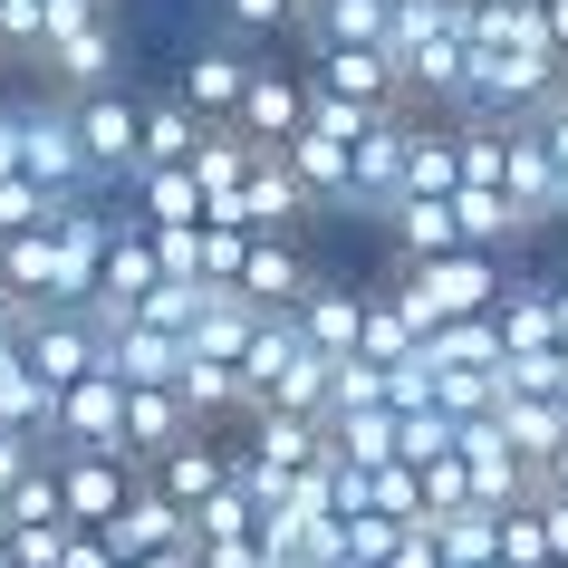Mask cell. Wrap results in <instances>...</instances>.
Here are the masks:
<instances>
[{"label":"cell","mask_w":568,"mask_h":568,"mask_svg":"<svg viewBox=\"0 0 568 568\" xmlns=\"http://www.w3.org/2000/svg\"><path fill=\"white\" fill-rule=\"evenodd\" d=\"M0 568H10V520H0Z\"/></svg>","instance_id":"36"},{"label":"cell","mask_w":568,"mask_h":568,"mask_svg":"<svg viewBox=\"0 0 568 568\" xmlns=\"http://www.w3.org/2000/svg\"><path fill=\"white\" fill-rule=\"evenodd\" d=\"M308 88H318V97H347V106H366V116H395V106H405V68H395V49L318 39V49H308Z\"/></svg>","instance_id":"5"},{"label":"cell","mask_w":568,"mask_h":568,"mask_svg":"<svg viewBox=\"0 0 568 568\" xmlns=\"http://www.w3.org/2000/svg\"><path fill=\"white\" fill-rule=\"evenodd\" d=\"M530 125H539V145H549V164H559V203H568V88L549 97V106H539Z\"/></svg>","instance_id":"26"},{"label":"cell","mask_w":568,"mask_h":568,"mask_svg":"<svg viewBox=\"0 0 568 568\" xmlns=\"http://www.w3.org/2000/svg\"><path fill=\"white\" fill-rule=\"evenodd\" d=\"M337 568H357V559H337Z\"/></svg>","instance_id":"37"},{"label":"cell","mask_w":568,"mask_h":568,"mask_svg":"<svg viewBox=\"0 0 568 568\" xmlns=\"http://www.w3.org/2000/svg\"><path fill=\"white\" fill-rule=\"evenodd\" d=\"M59 568H125V559H116V539H106V530H68Z\"/></svg>","instance_id":"27"},{"label":"cell","mask_w":568,"mask_h":568,"mask_svg":"<svg viewBox=\"0 0 568 568\" xmlns=\"http://www.w3.org/2000/svg\"><path fill=\"white\" fill-rule=\"evenodd\" d=\"M232 290H241L251 308H300L308 290H318V270H308L300 232H251V261H241Z\"/></svg>","instance_id":"9"},{"label":"cell","mask_w":568,"mask_h":568,"mask_svg":"<svg viewBox=\"0 0 568 568\" xmlns=\"http://www.w3.org/2000/svg\"><path fill=\"white\" fill-rule=\"evenodd\" d=\"M59 453H125V376L116 366L59 386Z\"/></svg>","instance_id":"8"},{"label":"cell","mask_w":568,"mask_h":568,"mask_svg":"<svg viewBox=\"0 0 568 568\" xmlns=\"http://www.w3.org/2000/svg\"><path fill=\"white\" fill-rule=\"evenodd\" d=\"M0 520H10V530H68V501H59V453H49V463H30V473L0 491Z\"/></svg>","instance_id":"21"},{"label":"cell","mask_w":568,"mask_h":568,"mask_svg":"<svg viewBox=\"0 0 568 568\" xmlns=\"http://www.w3.org/2000/svg\"><path fill=\"white\" fill-rule=\"evenodd\" d=\"M386 568H444V539H434V520H415V530L395 539V559Z\"/></svg>","instance_id":"28"},{"label":"cell","mask_w":568,"mask_h":568,"mask_svg":"<svg viewBox=\"0 0 568 568\" xmlns=\"http://www.w3.org/2000/svg\"><path fill=\"white\" fill-rule=\"evenodd\" d=\"M241 261H251V222H203V241H193V280H203V290H232Z\"/></svg>","instance_id":"23"},{"label":"cell","mask_w":568,"mask_h":568,"mask_svg":"<svg viewBox=\"0 0 568 568\" xmlns=\"http://www.w3.org/2000/svg\"><path fill=\"white\" fill-rule=\"evenodd\" d=\"M203 135H212V125L193 116L174 88L145 97V164H193V154H203ZM145 164H135V174H145Z\"/></svg>","instance_id":"19"},{"label":"cell","mask_w":568,"mask_h":568,"mask_svg":"<svg viewBox=\"0 0 568 568\" xmlns=\"http://www.w3.org/2000/svg\"><path fill=\"white\" fill-rule=\"evenodd\" d=\"M386 232H395V261H444V251H473V241H463L453 193H405V203L386 212Z\"/></svg>","instance_id":"16"},{"label":"cell","mask_w":568,"mask_h":568,"mask_svg":"<svg viewBox=\"0 0 568 568\" xmlns=\"http://www.w3.org/2000/svg\"><path fill=\"white\" fill-rule=\"evenodd\" d=\"M145 463L125 453H59V501H68V530H106L125 501H135Z\"/></svg>","instance_id":"7"},{"label":"cell","mask_w":568,"mask_h":568,"mask_svg":"<svg viewBox=\"0 0 568 568\" xmlns=\"http://www.w3.org/2000/svg\"><path fill=\"white\" fill-rule=\"evenodd\" d=\"M193 434H203V415L183 405V386H125V463H164Z\"/></svg>","instance_id":"12"},{"label":"cell","mask_w":568,"mask_h":568,"mask_svg":"<svg viewBox=\"0 0 568 568\" xmlns=\"http://www.w3.org/2000/svg\"><path fill=\"white\" fill-rule=\"evenodd\" d=\"M106 539H116V559H154V549H183V539H193V520H183L154 481H135V501L106 520Z\"/></svg>","instance_id":"18"},{"label":"cell","mask_w":568,"mask_h":568,"mask_svg":"<svg viewBox=\"0 0 568 568\" xmlns=\"http://www.w3.org/2000/svg\"><path fill=\"white\" fill-rule=\"evenodd\" d=\"M10 116H20V164H30L59 203H88L97 164H88V145H78V106H68L59 88H39V97H10Z\"/></svg>","instance_id":"3"},{"label":"cell","mask_w":568,"mask_h":568,"mask_svg":"<svg viewBox=\"0 0 568 568\" xmlns=\"http://www.w3.org/2000/svg\"><path fill=\"white\" fill-rule=\"evenodd\" d=\"M395 20H424V10H444V0H386Z\"/></svg>","instance_id":"34"},{"label":"cell","mask_w":568,"mask_h":568,"mask_svg":"<svg viewBox=\"0 0 568 568\" xmlns=\"http://www.w3.org/2000/svg\"><path fill=\"white\" fill-rule=\"evenodd\" d=\"M10 174H30V164H20V116H10V97H0V183Z\"/></svg>","instance_id":"30"},{"label":"cell","mask_w":568,"mask_h":568,"mask_svg":"<svg viewBox=\"0 0 568 568\" xmlns=\"http://www.w3.org/2000/svg\"><path fill=\"white\" fill-rule=\"evenodd\" d=\"M222 20L241 39H280V30H308V0H222Z\"/></svg>","instance_id":"25"},{"label":"cell","mask_w":568,"mask_h":568,"mask_svg":"<svg viewBox=\"0 0 568 568\" xmlns=\"http://www.w3.org/2000/svg\"><path fill=\"white\" fill-rule=\"evenodd\" d=\"M251 68H261L251 49H193V59L174 68V97H183L203 125H232L241 97H251Z\"/></svg>","instance_id":"10"},{"label":"cell","mask_w":568,"mask_h":568,"mask_svg":"<svg viewBox=\"0 0 568 568\" xmlns=\"http://www.w3.org/2000/svg\"><path fill=\"white\" fill-rule=\"evenodd\" d=\"M347 39V49H395V10L386 0H308V49Z\"/></svg>","instance_id":"20"},{"label":"cell","mask_w":568,"mask_h":568,"mask_svg":"<svg viewBox=\"0 0 568 568\" xmlns=\"http://www.w3.org/2000/svg\"><path fill=\"white\" fill-rule=\"evenodd\" d=\"M125 568H203V549L183 539V549H154V559H125Z\"/></svg>","instance_id":"31"},{"label":"cell","mask_w":568,"mask_h":568,"mask_svg":"<svg viewBox=\"0 0 568 568\" xmlns=\"http://www.w3.org/2000/svg\"><path fill=\"white\" fill-rule=\"evenodd\" d=\"M145 481H154V491H164V501L183 510V520H193V510H203L212 491L232 481V444H222V434H193V444H174L164 463H145Z\"/></svg>","instance_id":"14"},{"label":"cell","mask_w":568,"mask_h":568,"mask_svg":"<svg viewBox=\"0 0 568 568\" xmlns=\"http://www.w3.org/2000/svg\"><path fill=\"white\" fill-rule=\"evenodd\" d=\"M241 135H251V145H290V135H300L308 125V68H251V97H241Z\"/></svg>","instance_id":"11"},{"label":"cell","mask_w":568,"mask_h":568,"mask_svg":"<svg viewBox=\"0 0 568 568\" xmlns=\"http://www.w3.org/2000/svg\"><path fill=\"white\" fill-rule=\"evenodd\" d=\"M386 290L405 300V318L434 337V328H453V318H491L501 290H510V261L501 251H444V261H405Z\"/></svg>","instance_id":"1"},{"label":"cell","mask_w":568,"mask_h":568,"mask_svg":"<svg viewBox=\"0 0 568 568\" xmlns=\"http://www.w3.org/2000/svg\"><path fill=\"white\" fill-rule=\"evenodd\" d=\"M300 337L318 347V357H357V337H366V290L318 280V290L300 300Z\"/></svg>","instance_id":"17"},{"label":"cell","mask_w":568,"mask_h":568,"mask_svg":"<svg viewBox=\"0 0 568 568\" xmlns=\"http://www.w3.org/2000/svg\"><path fill=\"white\" fill-rule=\"evenodd\" d=\"M549 290H559V318H568V261H559V270H549Z\"/></svg>","instance_id":"35"},{"label":"cell","mask_w":568,"mask_h":568,"mask_svg":"<svg viewBox=\"0 0 568 568\" xmlns=\"http://www.w3.org/2000/svg\"><path fill=\"white\" fill-rule=\"evenodd\" d=\"M453 20H481V10H501V0H444Z\"/></svg>","instance_id":"33"},{"label":"cell","mask_w":568,"mask_h":568,"mask_svg":"<svg viewBox=\"0 0 568 568\" xmlns=\"http://www.w3.org/2000/svg\"><path fill=\"white\" fill-rule=\"evenodd\" d=\"M30 68H39L59 97H97V88H116V68H125L116 0H59V30H49V49H39Z\"/></svg>","instance_id":"2"},{"label":"cell","mask_w":568,"mask_h":568,"mask_svg":"<svg viewBox=\"0 0 568 568\" xmlns=\"http://www.w3.org/2000/svg\"><path fill=\"white\" fill-rule=\"evenodd\" d=\"M30 463H49V453H39L30 434H10V424H0V491H10V481L30 473Z\"/></svg>","instance_id":"29"},{"label":"cell","mask_w":568,"mask_h":568,"mask_svg":"<svg viewBox=\"0 0 568 568\" xmlns=\"http://www.w3.org/2000/svg\"><path fill=\"white\" fill-rule=\"evenodd\" d=\"M222 539H261V501H251L241 481H222V491L193 510V549H222Z\"/></svg>","instance_id":"22"},{"label":"cell","mask_w":568,"mask_h":568,"mask_svg":"<svg viewBox=\"0 0 568 568\" xmlns=\"http://www.w3.org/2000/svg\"><path fill=\"white\" fill-rule=\"evenodd\" d=\"M97 328H106V366H116L125 386H174L183 376V337L174 328H154V318H97Z\"/></svg>","instance_id":"13"},{"label":"cell","mask_w":568,"mask_h":568,"mask_svg":"<svg viewBox=\"0 0 568 568\" xmlns=\"http://www.w3.org/2000/svg\"><path fill=\"white\" fill-rule=\"evenodd\" d=\"M308 212H318V193L290 174V154H280V145H261L251 183H241V222H251V232H300Z\"/></svg>","instance_id":"15"},{"label":"cell","mask_w":568,"mask_h":568,"mask_svg":"<svg viewBox=\"0 0 568 568\" xmlns=\"http://www.w3.org/2000/svg\"><path fill=\"white\" fill-rule=\"evenodd\" d=\"M49 222H59V193H49L39 174L0 183V241H10V232H49Z\"/></svg>","instance_id":"24"},{"label":"cell","mask_w":568,"mask_h":568,"mask_svg":"<svg viewBox=\"0 0 568 568\" xmlns=\"http://www.w3.org/2000/svg\"><path fill=\"white\" fill-rule=\"evenodd\" d=\"M78 106V145L97 164V193H125L135 164H145V97L135 88H97V97H68Z\"/></svg>","instance_id":"4"},{"label":"cell","mask_w":568,"mask_h":568,"mask_svg":"<svg viewBox=\"0 0 568 568\" xmlns=\"http://www.w3.org/2000/svg\"><path fill=\"white\" fill-rule=\"evenodd\" d=\"M0 328H30V300H20L10 280H0Z\"/></svg>","instance_id":"32"},{"label":"cell","mask_w":568,"mask_h":568,"mask_svg":"<svg viewBox=\"0 0 568 568\" xmlns=\"http://www.w3.org/2000/svg\"><path fill=\"white\" fill-rule=\"evenodd\" d=\"M20 357H30V376H49V386H78V376L106 366V328H97L88 308H30Z\"/></svg>","instance_id":"6"}]
</instances>
